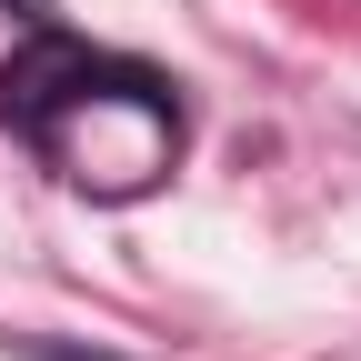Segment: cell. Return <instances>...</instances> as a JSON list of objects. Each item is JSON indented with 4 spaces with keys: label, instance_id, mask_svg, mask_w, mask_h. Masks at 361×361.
Listing matches in <instances>:
<instances>
[{
    "label": "cell",
    "instance_id": "6da1fadb",
    "mask_svg": "<svg viewBox=\"0 0 361 361\" xmlns=\"http://www.w3.org/2000/svg\"><path fill=\"white\" fill-rule=\"evenodd\" d=\"M0 121L51 161L61 180L101 201H130L180 161V101L171 80L121 61V51H90L71 30H40L30 51L0 71Z\"/></svg>",
    "mask_w": 361,
    "mask_h": 361
}]
</instances>
